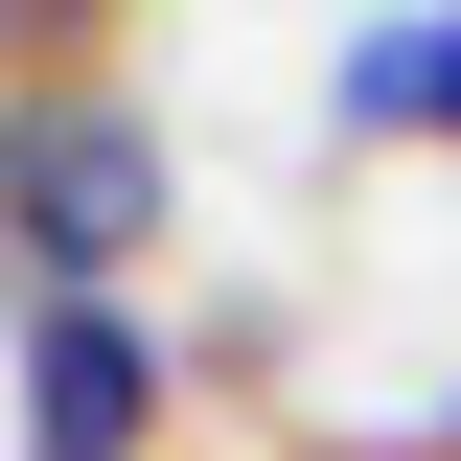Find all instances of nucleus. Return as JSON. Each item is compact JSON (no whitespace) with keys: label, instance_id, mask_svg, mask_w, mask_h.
<instances>
[{"label":"nucleus","instance_id":"nucleus-1","mask_svg":"<svg viewBox=\"0 0 461 461\" xmlns=\"http://www.w3.org/2000/svg\"><path fill=\"white\" fill-rule=\"evenodd\" d=\"M162 230H185V139L139 69H93V47L0 69V300H139Z\"/></svg>","mask_w":461,"mask_h":461},{"label":"nucleus","instance_id":"nucleus-2","mask_svg":"<svg viewBox=\"0 0 461 461\" xmlns=\"http://www.w3.org/2000/svg\"><path fill=\"white\" fill-rule=\"evenodd\" d=\"M0 415H23V461H162L185 323L162 300H23V323H0Z\"/></svg>","mask_w":461,"mask_h":461},{"label":"nucleus","instance_id":"nucleus-3","mask_svg":"<svg viewBox=\"0 0 461 461\" xmlns=\"http://www.w3.org/2000/svg\"><path fill=\"white\" fill-rule=\"evenodd\" d=\"M323 115L346 139H415V162H461V0H369L323 47Z\"/></svg>","mask_w":461,"mask_h":461},{"label":"nucleus","instance_id":"nucleus-4","mask_svg":"<svg viewBox=\"0 0 461 461\" xmlns=\"http://www.w3.org/2000/svg\"><path fill=\"white\" fill-rule=\"evenodd\" d=\"M277 461H393V438H277Z\"/></svg>","mask_w":461,"mask_h":461},{"label":"nucleus","instance_id":"nucleus-5","mask_svg":"<svg viewBox=\"0 0 461 461\" xmlns=\"http://www.w3.org/2000/svg\"><path fill=\"white\" fill-rule=\"evenodd\" d=\"M415 461H461V393H438V438H415Z\"/></svg>","mask_w":461,"mask_h":461},{"label":"nucleus","instance_id":"nucleus-6","mask_svg":"<svg viewBox=\"0 0 461 461\" xmlns=\"http://www.w3.org/2000/svg\"><path fill=\"white\" fill-rule=\"evenodd\" d=\"M0 47H23V23H0Z\"/></svg>","mask_w":461,"mask_h":461}]
</instances>
